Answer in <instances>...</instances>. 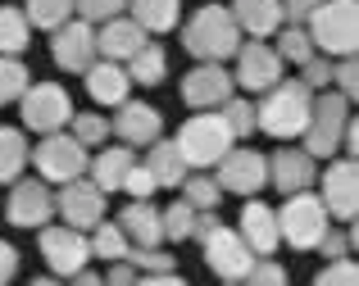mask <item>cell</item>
Listing matches in <instances>:
<instances>
[{
  "mask_svg": "<svg viewBox=\"0 0 359 286\" xmlns=\"http://www.w3.org/2000/svg\"><path fill=\"white\" fill-rule=\"evenodd\" d=\"M264 100L255 104V128L269 132L278 141H296L309 123V109H314V91L300 78H278L269 91H259Z\"/></svg>",
  "mask_w": 359,
  "mask_h": 286,
  "instance_id": "cell-1",
  "label": "cell"
},
{
  "mask_svg": "<svg viewBox=\"0 0 359 286\" xmlns=\"http://www.w3.org/2000/svg\"><path fill=\"white\" fill-rule=\"evenodd\" d=\"M241 41L245 36H241V27H237V18H232L228 5H201L182 23V46L201 64H228Z\"/></svg>",
  "mask_w": 359,
  "mask_h": 286,
  "instance_id": "cell-2",
  "label": "cell"
},
{
  "mask_svg": "<svg viewBox=\"0 0 359 286\" xmlns=\"http://www.w3.org/2000/svg\"><path fill=\"white\" fill-rule=\"evenodd\" d=\"M305 32L314 41V50H323L327 60L355 55L359 46V5L355 0H318L314 14L305 18Z\"/></svg>",
  "mask_w": 359,
  "mask_h": 286,
  "instance_id": "cell-3",
  "label": "cell"
},
{
  "mask_svg": "<svg viewBox=\"0 0 359 286\" xmlns=\"http://www.w3.org/2000/svg\"><path fill=\"white\" fill-rule=\"evenodd\" d=\"M173 146L182 150L187 168H214V164L223 159V150L237 146V137H232V128L223 123L219 109H196L191 118L177 128Z\"/></svg>",
  "mask_w": 359,
  "mask_h": 286,
  "instance_id": "cell-4",
  "label": "cell"
},
{
  "mask_svg": "<svg viewBox=\"0 0 359 286\" xmlns=\"http://www.w3.org/2000/svg\"><path fill=\"white\" fill-rule=\"evenodd\" d=\"M346 123H351V100H346L341 91L323 87L314 95V109H309V123H305V132H300V146L314 159H327L332 150H341Z\"/></svg>",
  "mask_w": 359,
  "mask_h": 286,
  "instance_id": "cell-5",
  "label": "cell"
},
{
  "mask_svg": "<svg viewBox=\"0 0 359 286\" xmlns=\"http://www.w3.org/2000/svg\"><path fill=\"white\" fill-rule=\"evenodd\" d=\"M327 209H323V200L314 196V191H291L287 196V205L278 209V236L291 245V250H314L318 245V236L327 232Z\"/></svg>",
  "mask_w": 359,
  "mask_h": 286,
  "instance_id": "cell-6",
  "label": "cell"
},
{
  "mask_svg": "<svg viewBox=\"0 0 359 286\" xmlns=\"http://www.w3.org/2000/svg\"><path fill=\"white\" fill-rule=\"evenodd\" d=\"M27 164H36V177H41V182L64 186V182H73V177L87 173L91 155H87V146H82V141H73V132L60 128V132H46L41 146L32 150V159H27Z\"/></svg>",
  "mask_w": 359,
  "mask_h": 286,
  "instance_id": "cell-7",
  "label": "cell"
},
{
  "mask_svg": "<svg viewBox=\"0 0 359 286\" xmlns=\"http://www.w3.org/2000/svg\"><path fill=\"white\" fill-rule=\"evenodd\" d=\"M36 245H41V259L50 264V278H73V273L87 268V259H91V236L78 232V227H69V223L36 227Z\"/></svg>",
  "mask_w": 359,
  "mask_h": 286,
  "instance_id": "cell-8",
  "label": "cell"
},
{
  "mask_svg": "<svg viewBox=\"0 0 359 286\" xmlns=\"http://www.w3.org/2000/svg\"><path fill=\"white\" fill-rule=\"evenodd\" d=\"M18 114H23V128L27 132H60V128H69V118H73V100H69V91L60 87V82H27V91L18 95Z\"/></svg>",
  "mask_w": 359,
  "mask_h": 286,
  "instance_id": "cell-9",
  "label": "cell"
},
{
  "mask_svg": "<svg viewBox=\"0 0 359 286\" xmlns=\"http://www.w3.org/2000/svg\"><path fill=\"white\" fill-rule=\"evenodd\" d=\"M5 218L9 227H46L55 218V191L41 177H14L9 182V200H5Z\"/></svg>",
  "mask_w": 359,
  "mask_h": 286,
  "instance_id": "cell-10",
  "label": "cell"
},
{
  "mask_svg": "<svg viewBox=\"0 0 359 286\" xmlns=\"http://www.w3.org/2000/svg\"><path fill=\"white\" fill-rule=\"evenodd\" d=\"M55 214H60L69 227H78V232H91V227L105 218V191L82 173V177H73V182L60 186V196H55Z\"/></svg>",
  "mask_w": 359,
  "mask_h": 286,
  "instance_id": "cell-11",
  "label": "cell"
},
{
  "mask_svg": "<svg viewBox=\"0 0 359 286\" xmlns=\"http://www.w3.org/2000/svg\"><path fill=\"white\" fill-rule=\"evenodd\" d=\"M201 245H205V264H210V273H219L223 282H245V273H250V264H255V250L241 241V232H232V227L219 223Z\"/></svg>",
  "mask_w": 359,
  "mask_h": 286,
  "instance_id": "cell-12",
  "label": "cell"
},
{
  "mask_svg": "<svg viewBox=\"0 0 359 286\" xmlns=\"http://www.w3.org/2000/svg\"><path fill=\"white\" fill-rule=\"evenodd\" d=\"M318 200H323L327 218L337 223H355V209H359V173H355V159H332L318 182Z\"/></svg>",
  "mask_w": 359,
  "mask_h": 286,
  "instance_id": "cell-13",
  "label": "cell"
},
{
  "mask_svg": "<svg viewBox=\"0 0 359 286\" xmlns=\"http://www.w3.org/2000/svg\"><path fill=\"white\" fill-rule=\"evenodd\" d=\"M223 191H237V196H255V191L269 186V159L259 150L245 146H228L219 159V177H214Z\"/></svg>",
  "mask_w": 359,
  "mask_h": 286,
  "instance_id": "cell-14",
  "label": "cell"
},
{
  "mask_svg": "<svg viewBox=\"0 0 359 286\" xmlns=\"http://www.w3.org/2000/svg\"><path fill=\"white\" fill-rule=\"evenodd\" d=\"M50 55L64 73H87L96 64V27L82 23V18L60 23L55 27V41H50Z\"/></svg>",
  "mask_w": 359,
  "mask_h": 286,
  "instance_id": "cell-15",
  "label": "cell"
},
{
  "mask_svg": "<svg viewBox=\"0 0 359 286\" xmlns=\"http://www.w3.org/2000/svg\"><path fill=\"white\" fill-rule=\"evenodd\" d=\"M114 123H109V132L123 141V146H137V150H146L150 141H159L164 137V114L155 109V104H146V100H123L114 104Z\"/></svg>",
  "mask_w": 359,
  "mask_h": 286,
  "instance_id": "cell-16",
  "label": "cell"
},
{
  "mask_svg": "<svg viewBox=\"0 0 359 286\" xmlns=\"http://www.w3.org/2000/svg\"><path fill=\"white\" fill-rule=\"evenodd\" d=\"M232 91H237V82H232V73L223 64H196L191 73H182V104L187 109H219Z\"/></svg>",
  "mask_w": 359,
  "mask_h": 286,
  "instance_id": "cell-17",
  "label": "cell"
},
{
  "mask_svg": "<svg viewBox=\"0 0 359 286\" xmlns=\"http://www.w3.org/2000/svg\"><path fill=\"white\" fill-rule=\"evenodd\" d=\"M237 73H232V82L237 87H245V91H269L273 82L282 78V60H278V50L273 46H264V41H241L237 46Z\"/></svg>",
  "mask_w": 359,
  "mask_h": 286,
  "instance_id": "cell-18",
  "label": "cell"
},
{
  "mask_svg": "<svg viewBox=\"0 0 359 286\" xmlns=\"http://www.w3.org/2000/svg\"><path fill=\"white\" fill-rule=\"evenodd\" d=\"M318 182V159L309 155L305 146H287V150H273L269 159V186H278L282 196L291 191H305Z\"/></svg>",
  "mask_w": 359,
  "mask_h": 286,
  "instance_id": "cell-19",
  "label": "cell"
},
{
  "mask_svg": "<svg viewBox=\"0 0 359 286\" xmlns=\"http://www.w3.org/2000/svg\"><path fill=\"white\" fill-rule=\"evenodd\" d=\"M146 27L137 23V18H128V14H114V18H105V23H96V55L100 60H118V64H128L132 55L146 46Z\"/></svg>",
  "mask_w": 359,
  "mask_h": 286,
  "instance_id": "cell-20",
  "label": "cell"
},
{
  "mask_svg": "<svg viewBox=\"0 0 359 286\" xmlns=\"http://www.w3.org/2000/svg\"><path fill=\"white\" fill-rule=\"evenodd\" d=\"M241 241L250 245L255 254H278L282 236H278V209H269L264 200H250L245 196V209H241Z\"/></svg>",
  "mask_w": 359,
  "mask_h": 286,
  "instance_id": "cell-21",
  "label": "cell"
},
{
  "mask_svg": "<svg viewBox=\"0 0 359 286\" xmlns=\"http://www.w3.org/2000/svg\"><path fill=\"white\" fill-rule=\"evenodd\" d=\"M82 78H87L91 100H96V104H109V109H114V104H123V100H128V91H132L128 69H123L118 60H100V55H96V64H91Z\"/></svg>",
  "mask_w": 359,
  "mask_h": 286,
  "instance_id": "cell-22",
  "label": "cell"
},
{
  "mask_svg": "<svg viewBox=\"0 0 359 286\" xmlns=\"http://www.w3.org/2000/svg\"><path fill=\"white\" fill-rule=\"evenodd\" d=\"M232 18H237L241 36H250V41H269L273 32L282 27V5L278 0H232Z\"/></svg>",
  "mask_w": 359,
  "mask_h": 286,
  "instance_id": "cell-23",
  "label": "cell"
},
{
  "mask_svg": "<svg viewBox=\"0 0 359 286\" xmlns=\"http://www.w3.org/2000/svg\"><path fill=\"white\" fill-rule=\"evenodd\" d=\"M137 164V146H109V150H100L96 159L87 164V173H91V182H96L100 191H123V177H128V168Z\"/></svg>",
  "mask_w": 359,
  "mask_h": 286,
  "instance_id": "cell-24",
  "label": "cell"
},
{
  "mask_svg": "<svg viewBox=\"0 0 359 286\" xmlns=\"http://www.w3.org/2000/svg\"><path fill=\"white\" fill-rule=\"evenodd\" d=\"M118 227H123V236H128L132 245H159V241H164V227H159V209L150 205V200H132V205H123Z\"/></svg>",
  "mask_w": 359,
  "mask_h": 286,
  "instance_id": "cell-25",
  "label": "cell"
},
{
  "mask_svg": "<svg viewBox=\"0 0 359 286\" xmlns=\"http://www.w3.org/2000/svg\"><path fill=\"white\" fill-rule=\"evenodd\" d=\"M146 168L155 173L159 186H182V177L191 173V168H187V159H182V150H177L173 141H164V137L146 146Z\"/></svg>",
  "mask_w": 359,
  "mask_h": 286,
  "instance_id": "cell-26",
  "label": "cell"
},
{
  "mask_svg": "<svg viewBox=\"0 0 359 286\" xmlns=\"http://www.w3.org/2000/svg\"><path fill=\"white\" fill-rule=\"evenodd\" d=\"M128 18H137L146 32H173L182 18V0H128Z\"/></svg>",
  "mask_w": 359,
  "mask_h": 286,
  "instance_id": "cell-27",
  "label": "cell"
},
{
  "mask_svg": "<svg viewBox=\"0 0 359 286\" xmlns=\"http://www.w3.org/2000/svg\"><path fill=\"white\" fill-rule=\"evenodd\" d=\"M32 146H27L23 128H0V186H9L14 177H23Z\"/></svg>",
  "mask_w": 359,
  "mask_h": 286,
  "instance_id": "cell-28",
  "label": "cell"
},
{
  "mask_svg": "<svg viewBox=\"0 0 359 286\" xmlns=\"http://www.w3.org/2000/svg\"><path fill=\"white\" fill-rule=\"evenodd\" d=\"M123 69H128V78H132V82H141V87H159V82L168 78V55H164V46L146 41L128 64H123Z\"/></svg>",
  "mask_w": 359,
  "mask_h": 286,
  "instance_id": "cell-29",
  "label": "cell"
},
{
  "mask_svg": "<svg viewBox=\"0 0 359 286\" xmlns=\"http://www.w3.org/2000/svg\"><path fill=\"white\" fill-rule=\"evenodd\" d=\"M32 46V23L23 9L0 5V55H23Z\"/></svg>",
  "mask_w": 359,
  "mask_h": 286,
  "instance_id": "cell-30",
  "label": "cell"
},
{
  "mask_svg": "<svg viewBox=\"0 0 359 286\" xmlns=\"http://www.w3.org/2000/svg\"><path fill=\"white\" fill-rule=\"evenodd\" d=\"M273 36H278V46H273V50H278L282 64H296V69H300L305 60H314V55H318L314 41H309V32H305L300 23H282Z\"/></svg>",
  "mask_w": 359,
  "mask_h": 286,
  "instance_id": "cell-31",
  "label": "cell"
},
{
  "mask_svg": "<svg viewBox=\"0 0 359 286\" xmlns=\"http://www.w3.org/2000/svg\"><path fill=\"white\" fill-rule=\"evenodd\" d=\"M91 259H128V250H132V241L128 236H123V227L118 223H105V218H100L96 227H91Z\"/></svg>",
  "mask_w": 359,
  "mask_h": 286,
  "instance_id": "cell-32",
  "label": "cell"
},
{
  "mask_svg": "<svg viewBox=\"0 0 359 286\" xmlns=\"http://www.w3.org/2000/svg\"><path fill=\"white\" fill-rule=\"evenodd\" d=\"M23 14L36 32H55L60 23L73 18V0H23Z\"/></svg>",
  "mask_w": 359,
  "mask_h": 286,
  "instance_id": "cell-33",
  "label": "cell"
},
{
  "mask_svg": "<svg viewBox=\"0 0 359 286\" xmlns=\"http://www.w3.org/2000/svg\"><path fill=\"white\" fill-rule=\"evenodd\" d=\"M32 73L18 55H0V104H18V95L27 91Z\"/></svg>",
  "mask_w": 359,
  "mask_h": 286,
  "instance_id": "cell-34",
  "label": "cell"
},
{
  "mask_svg": "<svg viewBox=\"0 0 359 286\" xmlns=\"http://www.w3.org/2000/svg\"><path fill=\"white\" fill-rule=\"evenodd\" d=\"M177 191H182V200L191 209H219V200H223V186L214 182V177H205V173H187Z\"/></svg>",
  "mask_w": 359,
  "mask_h": 286,
  "instance_id": "cell-35",
  "label": "cell"
},
{
  "mask_svg": "<svg viewBox=\"0 0 359 286\" xmlns=\"http://www.w3.org/2000/svg\"><path fill=\"white\" fill-rule=\"evenodd\" d=\"M69 128H73V141H82L87 150H96V146L109 141V118H105V114H78V109H73Z\"/></svg>",
  "mask_w": 359,
  "mask_h": 286,
  "instance_id": "cell-36",
  "label": "cell"
},
{
  "mask_svg": "<svg viewBox=\"0 0 359 286\" xmlns=\"http://www.w3.org/2000/svg\"><path fill=\"white\" fill-rule=\"evenodd\" d=\"M191 223H196V209L187 205V200H177V205L159 209V227H164V241H187V236H191Z\"/></svg>",
  "mask_w": 359,
  "mask_h": 286,
  "instance_id": "cell-37",
  "label": "cell"
},
{
  "mask_svg": "<svg viewBox=\"0 0 359 286\" xmlns=\"http://www.w3.org/2000/svg\"><path fill=\"white\" fill-rule=\"evenodd\" d=\"M219 114H223V123L232 128V137H250L255 132V104L250 100H241V95H228V100L219 104Z\"/></svg>",
  "mask_w": 359,
  "mask_h": 286,
  "instance_id": "cell-38",
  "label": "cell"
},
{
  "mask_svg": "<svg viewBox=\"0 0 359 286\" xmlns=\"http://www.w3.org/2000/svg\"><path fill=\"white\" fill-rule=\"evenodd\" d=\"M128 264H132L137 273H168V268H177L173 254L155 250V245H132V250H128Z\"/></svg>",
  "mask_w": 359,
  "mask_h": 286,
  "instance_id": "cell-39",
  "label": "cell"
},
{
  "mask_svg": "<svg viewBox=\"0 0 359 286\" xmlns=\"http://www.w3.org/2000/svg\"><path fill=\"white\" fill-rule=\"evenodd\" d=\"M73 14L82 18V23H105V18L114 14H128V0H73Z\"/></svg>",
  "mask_w": 359,
  "mask_h": 286,
  "instance_id": "cell-40",
  "label": "cell"
},
{
  "mask_svg": "<svg viewBox=\"0 0 359 286\" xmlns=\"http://www.w3.org/2000/svg\"><path fill=\"white\" fill-rule=\"evenodd\" d=\"M245 282H250V286H282V282H287V268H282L273 254H255V264H250V273H245Z\"/></svg>",
  "mask_w": 359,
  "mask_h": 286,
  "instance_id": "cell-41",
  "label": "cell"
},
{
  "mask_svg": "<svg viewBox=\"0 0 359 286\" xmlns=\"http://www.w3.org/2000/svg\"><path fill=\"white\" fill-rule=\"evenodd\" d=\"M123 191H128L132 200H150V196L159 191V182H155V173H150V168L137 159V164L128 168V177H123Z\"/></svg>",
  "mask_w": 359,
  "mask_h": 286,
  "instance_id": "cell-42",
  "label": "cell"
},
{
  "mask_svg": "<svg viewBox=\"0 0 359 286\" xmlns=\"http://www.w3.org/2000/svg\"><path fill=\"white\" fill-rule=\"evenodd\" d=\"M359 278V268H355V259H351V254H341V259H327V268L323 273H318V286H351Z\"/></svg>",
  "mask_w": 359,
  "mask_h": 286,
  "instance_id": "cell-43",
  "label": "cell"
},
{
  "mask_svg": "<svg viewBox=\"0 0 359 286\" xmlns=\"http://www.w3.org/2000/svg\"><path fill=\"white\" fill-rule=\"evenodd\" d=\"M351 245H355V232H332V223H327V232L318 236L314 250L323 254V259H341V254H351Z\"/></svg>",
  "mask_w": 359,
  "mask_h": 286,
  "instance_id": "cell-44",
  "label": "cell"
},
{
  "mask_svg": "<svg viewBox=\"0 0 359 286\" xmlns=\"http://www.w3.org/2000/svg\"><path fill=\"white\" fill-rule=\"evenodd\" d=\"M300 73H305L300 82H305L309 91H323V87H332V60H318V55H314V60H305V64H300Z\"/></svg>",
  "mask_w": 359,
  "mask_h": 286,
  "instance_id": "cell-45",
  "label": "cell"
},
{
  "mask_svg": "<svg viewBox=\"0 0 359 286\" xmlns=\"http://www.w3.org/2000/svg\"><path fill=\"white\" fill-rule=\"evenodd\" d=\"M332 82L346 100H355V87H359V69H355V55H341V64H332Z\"/></svg>",
  "mask_w": 359,
  "mask_h": 286,
  "instance_id": "cell-46",
  "label": "cell"
},
{
  "mask_svg": "<svg viewBox=\"0 0 359 286\" xmlns=\"http://www.w3.org/2000/svg\"><path fill=\"white\" fill-rule=\"evenodd\" d=\"M278 5H282V23H300L305 27V18L314 14L318 0H278Z\"/></svg>",
  "mask_w": 359,
  "mask_h": 286,
  "instance_id": "cell-47",
  "label": "cell"
},
{
  "mask_svg": "<svg viewBox=\"0 0 359 286\" xmlns=\"http://www.w3.org/2000/svg\"><path fill=\"white\" fill-rule=\"evenodd\" d=\"M214 227H219V209H196V223H191V236H196V241H205Z\"/></svg>",
  "mask_w": 359,
  "mask_h": 286,
  "instance_id": "cell-48",
  "label": "cell"
},
{
  "mask_svg": "<svg viewBox=\"0 0 359 286\" xmlns=\"http://www.w3.org/2000/svg\"><path fill=\"white\" fill-rule=\"evenodd\" d=\"M14 273H18V250L9 241H0V286L14 282Z\"/></svg>",
  "mask_w": 359,
  "mask_h": 286,
  "instance_id": "cell-49",
  "label": "cell"
},
{
  "mask_svg": "<svg viewBox=\"0 0 359 286\" xmlns=\"http://www.w3.org/2000/svg\"><path fill=\"white\" fill-rule=\"evenodd\" d=\"M137 278H141V273L132 268L128 259H114V264H109V282H114V286H128V282H137Z\"/></svg>",
  "mask_w": 359,
  "mask_h": 286,
  "instance_id": "cell-50",
  "label": "cell"
}]
</instances>
